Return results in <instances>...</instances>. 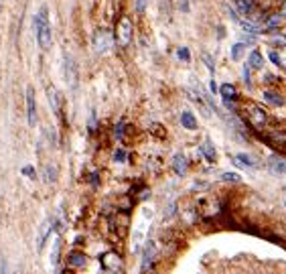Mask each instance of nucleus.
Masks as SVG:
<instances>
[{
	"mask_svg": "<svg viewBox=\"0 0 286 274\" xmlns=\"http://www.w3.org/2000/svg\"><path fill=\"white\" fill-rule=\"evenodd\" d=\"M221 181H225V183H240L242 179H240L238 173H223L221 175Z\"/></svg>",
	"mask_w": 286,
	"mask_h": 274,
	"instance_id": "nucleus-25",
	"label": "nucleus"
},
{
	"mask_svg": "<svg viewBox=\"0 0 286 274\" xmlns=\"http://www.w3.org/2000/svg\"><path fill=\"white\" fill-rule=\"evenodd\" d=\"M114 158H116V162H124V160H126V152H124V150H116Z\"/></svg>",
	"mask_w": 286,
	"mask_h": 274,
	"instance_id": "nucleus-32",
	"label": "nucleus"
},
{
	"mask_svg": "<svg viewBox=\"0 0 286 274\" xmlns=\"http://www.w3.org/2000/svg\"><path fill=\"white\" fill-rule=\"evenodd\" d=\"M219 96H221L223 100H238V98H240L238 88H236L234 84H223V86L219 88Z\"/></svg>",
	"mask_w": 286,
	"mask_h": 274,
	"instance_id": "nucleus-18",
	"label": "nucleus"
},
{
	"mask_svg": "<svg viewBox=\"0 0 286 274\" xmlns=\"http://www.w3.org/2000/svg\"><path fill=\"white\" fill-rule=\"evenodd\" d=\"M284 205H286V201H284Z\"/></svg>",
	"mask_w": 286,
	"mask_h": 274,
	"instance_id": "nucleus-38",
	"label": "nucleus"
},
{
	"mask_svg": "<svg viewBox=\"0 0 286 274\" xmlns=\"http://www.w3.org/2000/svg\"><path fill=\"white\" fill-rule=\"evenodd\" d=\"M47 98H49V104H51L53 112H55V114H59V112H61V104H59V94H57V90H55L53 86H49V88H47Z\"/></svg>",
	"mask_w": 286,
	"mask_h": 274,
	"instance_id": "nucleus-22",
	"label": "nucleus"
},
{
	"mask_svg": "<svg viewBox=\"0 0 286 274\" xmlns=\"http://www.w3.org/2000/svg\"><path fill=\"white\" fill-rule=\"evenodd\" d=\"M63 73H65V81H69V86H71V88H75V84H77V71H75V65H73V61H71V57H69V55L65 57V67H63Z\"/></svg>",
	"mask_w": 286,
	"mask_h": 274,
	"instance_id": "nucleus-12",
	"label": "nucleus"
},
{
	"mask_svg": "<svg viewBox=\"0 0 286 274\" xmlns=\"http://www.w3.org/2000/svg\"><path fill=\"white\" fill-rule=\"evenodd\" d=\"M59 248H61V242H59V240H55L53 254H51V264H57V260H59Z\"/></svg>",
	"mask_w": 286,
	"mask_h": 274,
	"instance_id": "nucleus-28",
	"label": "nucleus"
},
{
	"mask_svg": "<svg viewBox=\"0 0 286 274\" xmlns=\"http://www.w3.org/2000/svg\"><path fill=\"white\" fill-rule=\"evenodd\" d=\"M43 177H45L47 183H55L57 181V165H45Z\"/></svg>",
	"mask_w": 286,
	"mask_h": 274,
	"instance_id": "nucleus-23",
	"label": "nucleus"
},
{
	"mask_svg": "<svg viewBox=\"0 0 286 274\" xmlns=\"http://www.w3.org/2000/svg\"><path fill=\"white\" fill-rule=\"evenodd\" d=\"M112 47H114V35H112L110 31L100 29V31L94 35V49H96L100 55H104V53H108Z\"/></svg>",
	"mask_w": 286,
	"mask_h": 274,
	"instance_id": "nucleus-5",
	"label": "nucleus"
},
{
	"mask_svg": "<svg viewBox=\"0 0 286 274\" xmlns=\"http://www.w3.org/2000/svg\"><path fill=\"white\" fill-rule=\"evenodd\" d=\"M268 43L272 47H280V49H286V35L280 33V31H268Z\"/></svg>",
	"mask_w": 286,
	"mask_h": 274,
	"instance_id": "nucleus-17",
	"label": "nucleus"
},
{
	"mask_svg": "<svg viewBox=\"0 0 286 274\" xmlns=\"http://www.w3.org/2000/svg\"><path fill=\"white\" fill-rule=\"evenodd\" d=\"M156 246H154V242H146V246H144V254H142V266H140V270H148V268H152V262L156 260Z\"/></svg>",
	"mask_w": 286,
	"mask_h": 274,
	"instance_id": "nucleus-10",
	"label": "nucleus"
},
{
	"mask_svg": "<svg viewBox=\"0 0 286 274\" xmlns=\"http://www.w3.org/2000/svg\"><path fill=\"white\" fill-rule=\"evenodd\" d=\"M238 114H242V116H244V122H246L252 130H256V132H264L266 128L272 126L270 112H268L262 104H258V102H252V100L242 102Z\"/></svg>",
	"mask_w": 286,
	"mask_h": 274,
	"instance_id": "nucleus-1",
	"label": "nucleus"
},
{
	"mask_svg": "<svg viewBox=\"0 0 286 274\" xmlns=\"http://www.w3.org/2000/svg\"><path fill=\"white\" fill-rule=\"evenodd\" d=\"M181 126L187 130H197V118L193 116V112H189V110L181 112Z\"/></svg>",
	"mask_w": 286,
	"mask_h": 274,
	"instance_id": "nucleus-19",
	"label": "nucleus"
},
{
	"mask_svg": "<svg viewBox=\"0 0 286 274\" xmlns=\"http://www.w3.org/2000/svg\"><path fill=\"white\" fill-rule=\"evenodd\" d=\"M248 63H250V67H252L254 71H262V67H264V55H262L258 49H254V51L250 53V57H248Z\"/></svg>",
	"mask_w": 286,
	"mask_h": 274,
	"instance_id": "nucleus-16",
	"label": "nucleus"
},
{
	"mask_svg": "<svg viewBox=\"0 0 286 274\" xmlns=\"http://www.w3.org/2000/svg\"><path fill=\"white\" fill-rule=\"evenodd\" d=\"M22 175H26L28 179H35V175H37V173H35V169H33V167H22Z\"/></svg>",
	"mask_w": 286,
	"mask_h": 274,
	"instance_id": "nucleus-31",
	"label": "nucleus"
},
{
	"mask_svg": "<svg viewBox=\"0 0 286 274\" xmlns=\"http://www.w3.org/2000/svg\"><path fill=\"white\" fill-rule=\"evenodd\" d=\"M144 4H146V0H136V10L138 12H144Z\"/></svg>",
	"mask_w": 286,
	"mask_h": 274,
	"instance_id": "nucleus-34",
	"label": "nucleus"
},
{
	"mask_svg": "<svg viewBox=\"0 0 286 274\" xmlns=\"http://www.w3.org/2000/svg\"><path fill=\"white\" fill-rule=\"evenodd\" d=\"M280 14H282V18H286V0L284 4H282V8H280Z\"/></svg>",
	"mask_w": 286,
	"mask_h": 274,
	"instance_id": "nucleus-37",
	"label": "nucleus"
},
{
	"mask_svg": "<svg viewBox=\"0 0 286 274\" xmlns=\"http://www.w3.org/2000/svg\"><path fill=\"white\" fill-rule=\"evenodd\" d=\"M67 262H69V266H73V268H83V266L88 264V256H85L83 252H71Z\"/></svg>",
	"mask_w": 286,
	"mask_h": 274,
	"instance_id": "nucleus-21",
	"label": "nucleus"
},
{
	"mask_svg": "<svg viewBox=\"0 0 286 274\" xmlns=\"http://www.w3.org/2000/svg\"><path fill=\"white\" fill-rule=\"evenodd\" d=\"M100 264H102V270H106V272H120V270L124 268L122 258H120V254H116V252H106V254L100 258Z\"/></svg>",
	"mask_w": 286,
	"mask_h": 274,
	"instance_id": "nucleus-6",
	"label": "nucleus"
},
{
	"mask_svg": "<svg viewBox=\"0 0 286 274\" xmlns=\"http://www.w3.org/2000/svg\"><path fill=\"white\" fill-rule=\"evenodd\" d=\"M177 55H179V59H183V61H189V59H191V55H189V49H187V47H179Z\"/></svg>",
	"mask_w": 286,
	"mask_h": 274,
	"instance_id": "nucleus-29",
	"label": "nucleus"
},
{
	"mask_svg": "<svg viewBox=\"0 0 286 274\" xmlns=\"http://www.w3.org/2000/svg\"><path fill=\"white\" fill-rule=\"evenodd\" d=\"M26 118H28V126L37 124V102H35L33 88H26Z\"/></svg>",
	"mask_w": 286,
	"mask_h": 274,
	"instance_id": "nucleus-9",
	"label": "nucleus"
},
{
	"mask_svg": "<svg viewBox=\"0 0 286 274\" xmlns=\"http://www.w3.org/2000/svg\"><path fill=\"white\" fill-rule=\"evenodd\" d=\"M51 230H53V226H51V222H49V220L41 224V232H39V238H37V248H39V250H43V246H45L47 238L51 236Z\"/></svg>",
	"mask_w": 286,
	"mask_h": 274,
	"instance_id": "nucleus-15",
	"label": "nucleus"
},
{
	"mask_svg": "<svg viewBox=\"0 0 286 274\" xmlns=\"http://www.w3.org/2000/svg\"><path fill=\"white\" fill-rule=\"evenodd\" d=\"M187 169H189L187 158H185L183 154H175V156H173V171H175L179 177H183V175L187 173Z\"/></svg>",
	"mask_w": 286,
	"mask_h": 274,
	"instance_id": "nucleus-14",
	"label": "nucleus"
},
{
	"mask_svg": "<svg viewBox=\"0 0 286 274\" xmlns=\"http://www.w3.org/2000/svg\"><path fill=\"white\" fill-rule=\"evenodd\" d=\"M244 51H246V43H244V41L236 43V45L232 47V59H234V61H240L242 55H244Z\"/></svg>",
	"mask_w": 286,
	"mask_h": 274,
	"instance_id": "nucleus-24",
	"label": "nucleus"
},
{
	"mask_svg": "<svg viewBox=\"0 0 286 274\" xmlns=\"http://www.w3.org/2000/svg\"><path fill=\"white\" fill-rule=\"evenodd\" d=\"M252 71H254V69L250 67V63H246V65H244V84H246L248 88L252 86V77H250V75H252Z\"/></svg>",
	"mask_w": 286,
	"mask_h": 274,
	"instance_id": "nucleus-27",
	"label": "nucleus"
},
{
	"mask_svg": "<svg viewBox=\"0 0 286 274\" xmlns=\"http://www.w3.org/2000/svg\"><path fill=\"white\" fill-rule=\"evenodd\" d=\"M179 8H181V12H189V0H179Z\"/></svg>",
	"mask_w": 286,
	"mask_h": 274,
	"instance_id": "nucleus-33",
	"label": "nucleus"
},
{
	"mask_svg": "<svg viewBox=\"0 0 286 274\" xmlns=\"http://www.w3.org/2000/svg\"><path fill=\"white\" fill-rule=\"evenodd\" d=\"M234 165H236V167H242V169H256V167H258V162L254 160V156H250V154H246V152L234 154Z\"/></svg>",
	"mask_w": 286,
	"mask_h": 274,
	"instance_id": "nucleus-11",
	"label": "nucleus"
},
{
	"mask_svg": "<svg viewBox=\"0 0 286 274\" xmlns=\"http://www.w3.org/2000/svg\"><path fill=\"white\" fill-rule=\"evenodd\" d=\"M199 152H201L207 160H211V162L217 158V150H215V146H213V142H211L209 138H205V140H203V144L199 146Z\"/></svg>",
	"mask_w": 286,
	"mask_h": 274,
	"instance_id": "nucleus-13",
	"label": "nucleus"
},
{
	"mask_svg": "<svg viewBox=\"0 0 286 274\" xmlns=\"http://www.w3.org/2000/svg\"><path fill=\"white\" fill-rule=\"evenodd\" d=\"M262 138L266 144H270L272 148L280 150V152H286V128H280V126H270L262 132Z\"/></svg>",
	"mask_w": 286,
	"mask_h": 274,
	"instance_id": "nucleus-3",
	"label": "nucleus"
},
{
	"mask_svg": "<svg viewBox=\"0 0 286 274\" xmlns=\"http://www.w3.org/2000/svg\"><path fill=\"white\" fill-rule=\"evenodd\" d=\"M203 61H205V65H207V69H209V71H215V61L211 59V55H207V53H205V55H203Z\"/></svg>",
	"mask_w": 286,
	"mask_h": 274,
	"instance_id": "nucleus-30",
	"label": "nucleus"
},
{
	"mask_svg": "<svg viewBox=\"0 0 286 274\" xmlns=\"http://www.w3.org/2000/svg\"><path fill=\"white\" fill-rule=\"evenodd\" d=\"M268 171L272 175H286V156L278 150L268 158Z\"/></svg>",
	"mask_w": 286,
	"mask_h": 274,
	"instance_id": "nucleus-8",
	"label": "nucleus"
},
{
	"mask_svg": "<svg viewBox=\"0 0 286 274\" xmlns=\"http://www.w3.org/2000/svg\"><path fill=\"white\" fill-rule=\"evenodd\" d=\"M236 6L244 16H252L256 10V0H236Z\"/></svg>",
	"mask_w": 286,
	"mask_h": 274,
	"instance_id": "nucleus-20",
	"label": "nucleus"
},
{
	"mask_svg": "<svg viewBox=\"0 0 286 274\" xmlns=\"http://www.w3.org/2000/svg\"><path fill=\"white\" fill-rule=\"evenodd\" d=\"M280 59H282V65H280V67H282V69H286V49H284V51H280Z\"/></svg>",
	"mask_w": 286,
	"mask_h": 274,
	"instance_id": "nucleus-35",
	"label": "nucleus"
},
{
	"mask_svg": "<svg viewBox=\"0 0 286 274\" xmlns=\"http://www.w3.org/2000/svg\"><path fill=\"white\" fill-rule=\"evenodd\" d=\"M268 57H270V61H272V65H276V67H280L282 65V59H280V51H270L268 53Z\"/></svg>",
	"mask_w": 286,
	"mask_h": 274,
	"instance_id": "nucleus-26",
	"label": "nucleus"
},
{
	"mask_svg": "<svg viewBox=\"0 0 286 274\" xmlns=\"http://www.w3.org/2000/svg\"><path fill=\"white\" fill-rule=\"evenodd\" d=\"M35 37L41 49H49L51 47V24H49V10L47 6H41L39 12L35 14Z\"/></svg>",
	"mask_w": 286,
	"mask_h": 274,
	"instance_id": "nucleus-2",
	"label": "nucleus"
},
{
	"mask_svg": "<svg viewBox=\"0 0 286 274\" xmlns=\"http://www.w3.org/2000/svg\"><path fill=\"white\" fill-rule=\"evenodd\" d=\"M262 100L272 106V108H282L286 104V98L282 92H278V88H264L262 90Z\"/></svg>",
	"mask_w": 286,
	"mask_h": 274,
	"instance_id": "nucleus-7",
	"label": "nucleus"
},
{
	"mask_svg": "<svg viewBox=\"0 0 286 274\" xmlns=\"http://www.w3.org/2000/svg\"><path fill=\"white\" fill-rule=\"evenodd\" d=\"M2 272H6V264H4V258L0 256V274Z\"/></svg>",
	"mask_w": 286,
	"mask_h": 274,
	"instance_id": "nucleus-36",
	"label": "nucleus"
},
{
	"mask_svg": "<svg viewBox=\"0 0 286 274\" xmlns=\"http://www.w3.org/2000/svg\"><path fill=\"white\" fill-rule=\"evenodd\" d=\"M132 31H134L132 18L128 14H124L116 24V41L120 47H128L132 43Z\"/></svg>",
	"mask_w": 286,
	"mask_h": 274,
	"instance_id": "nucleus-4",
	"label": "nucleus"
}]
</instances>
